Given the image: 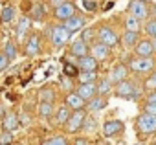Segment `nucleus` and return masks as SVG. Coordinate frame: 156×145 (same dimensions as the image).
<instances>
[{
	"label": "nucleus",
	"mask_w": 156,
	"mask_h": 145,
	"mask_svg": "<svg viewBox=\"0 0 156 145\" xmlns=\"http://www.w3.org/2000/svg\"><path fill=\"white\" fill-rule=\"evenodd\" d=\"M145 33L152 39V37H156V17L154 19H149L147 22H145Z\"/></svg>",
	"instance_id": "34"
},
{
	"label": "nucleus",
	"mask_w": 156,
	"mask_h": 145,
	"mask_svg": "<svg viewBox=\"0 0 156 145\" xmlns=\"http://www.w3.org/2000/svg\"><path fill=\"white\" fill-rule=\"evenodd\" d=\"M30 15H31L33 20H42V17H44V8H42V4H35V6L31 8Z\"/></svg>",
	"instance_id": "31"
},
{
	"label": "nucleus",
	"mask_w": 156,
	"mask_h": 145,
	"mask_svg": "<svg viewBox=\"0 0 156 145\" xmlns=\"http://www.w3.org/2000/svg\"><path fill=\"white\" fill-rule=\"evenodd\" d=\"M90 53L98 59V61H105L107 57H108V53H110V46H107V44H103L101 41L99 42H94L92 44V50H90Z\"/></svg>",
	"instance_id": "19"
},
{
	"label": "nucleus",
	"mask_w": 156,
	"mask_h": 145,
	"mask_svg": "<svg viewBox=\"0 0 156 145\" xmlns=\"http://www.w3.org/2000/svg\"><path fill=\"white\" fill-rule=\"evenodd\" d=\"M94 33H96L94 30H85V31H83V37H81V39H83V41H87V42H90V39L94 37Z\"/></svg>",
	"instance_id": "41"
},
{
	"label": "nucleus",
	"mask_w": 156,
	"mask_h": 145,
	"mask_svg": "<svg viewBox=\"0 0 156 145\" xmlns=\"http://www.w3.org/2000/svg\"><path fill=\"white\" fill-rule=\"evenodd\" d=\"M42 145H70V143H68V140L62 138V136H53V138L46 140Z\"/></svg>",
	"instance_id": "35"
},
{
	"label": "nucleus",
	"mask_w": 156,
	"mask_h": 145,
	"mask_svg": "<svg viewBox=\"0 0 156 145\" xmlns=\"http://www.w3.org/2000/svg\"><path fill=\"white\" fill-rule=\"evenodd\" d=\"M129 68L134 72V74H149V72H152V68H154V61L151 57L136 55L134 59H130Z\"/></svg>",
	"instance_id": "4"
},
{
	"label": "nucleus",
	"mask_w": 156,
	"mask_h": 145,
	"mask_svg": "<svg viewBox=\"0 0 156 145\" xmlns=\"http://www.w3.org/2000/svg\"><path fill=\"white\" fill-rule=\"evenodd\" d=\"M75 15V4H72V2H66L64 4H61L59 8H55L53 9V17L59 20V22H66L68 19H72Z\"/></svg>",
	"instance_id": "8"
},
{
	"label": "nucleus",
	"mask_w": 156,
	"mask_h": 145,
	"mask_svg": "<svg viewBox=\"0 0 156 145\" xmlns=\"http://www.w3.org/2000/svg\"><path fill=\"white\" fill-rule=\"evenodd\" d=\"M39 116L44 118V119H51L55 116V107L51 101H41L39 105Z\"/></svg>",
	"instance_id": "22"
},
{
	"label": "nucleus",
	"mask_w": 156,
	"mask_h": 145,
	"mask_svg": "<svg viewBox=\"0 0 156 145\" xmlns=\"http://www.w3.org/2000/svg\"><path fill=\"white\" fill-rule=\"evenodd\" d=\"M75 62H77V66H79V70H98V66H99V61L92 53L83 55V57H77Z\"/></svg>",
	"instance_id": "14"
},
{
	"label": "nucleus",
	"mask_w": 156,
	"mask_h": 145,
	"mask_svg": "<svg viewBox=\"0 0 156 145\" xmlns=\"http://www.w3.org/2000/svg\"><path fill=\"white\" fill-rule=\"evenodd\" d=\"M75 92L79 94L85 101H90L96 94H98V83L90 81V83H79V87H75Z\"/></svg>",
	"instance_id": "9"
},
{
	"label": "nucleus",
	"mask_w": 156,
	"mask_h": 145,
	"mask_svg": "<svg viewBox=\"0 0 156 145\" xmlns=\"http://www.w3.org/2000/svg\"><path fill=\"white\" fill-rule=\"evenodd\" d=\"M87 112H85V108H79V110H73L72 112V116H70V119L66 121V132H70V134H73V132H79L83 127H85V121H87Z\"/></svg>",
	"instance_id": "3"
},
{
	"label": "nucleus",
	"mask_w": 156,
	"mask_h": 145,
	"mask_svg": "<svg viewBox=\"0 0 156 145\" xmlns=\"http://www.w3.org/2000/svg\"><path fill=\"white\" fill-rule=\"evenodd\" d=\"M145 87L151 88V90H156V72H154V74H151V77L145 81Z\"/></svg>",
	"instance_id": "38"
},
{
	"label": "nucleus",
	"mask_w": 156,
	"mask_h": 145,
	"mask_svg": "<svg viewBox=\"0 0 156 145\" xmlns=\"http://www.w3.org/2000/svg\"><path fill=\"white\" fill-rule=\"evenodd\" d=\"M73 145H92V143H90V140H87V138H77V140L73 141Z\"/></svg>",
	"instance_id": "42"
},
{
	"label": "nucleus",
	"mask_w": 156,
	"mask_h": 145,
	"mask_svg": "<svg viewBox=\"0 0 156 145\" xmlns=\"http://www.w3.org/2000/svg\"><path fill=\"white\" fill-rule=\"evenodd\" d=\"M39 99H41V101H51V103H53V101H55V92H53L51 88H48V87H46V88H41Z\"/></svg>",
	"instance_id": "30"
},
{
	"label": "nucleus",
	"mask_w": 156,
	"mask_h": 145,
	"mask_svg": "<svg viewBox=\"0 0 156 145\" xmlns=\"http://www.w3.org/2000/svg\"><path fill=\"white\" fill-rule=\"evenodd\" d=\"M98 70H81L79 72V83H90V81H96L98 79Z\"/></svg>",
	"instance_id": "26"
},
{
	"label": "nucleus",
	"mask_w": 156,
	"mask_h": 145,
	"mask_svg": "<svg viewBox=\"0 0 156 145\" xmlns=\"http://www.w3.org/2000/svg\"><path fill=\"white\" fill-rule=\"evenodd\" d=\"M143 112H147V114H154L156 116V103H145V107H143Z\"/></svg>",
	"instance_id": "40"
},
{
	"label": "nucleus",
	"mask_w": 156,
	"mask_h": 145,
	"mask_svg": "<svg viewBox=\"0 0 156 145\" xmlns=\"http://www.w3.org/2000/svg\"><path fill=\"white\" fill-rule=\"evenodd\" d=\"M129 70H130V68H129L125 62H118V64L110 70V79H112V83L118 85V83L125 81V79L129 77Z\"/></svg>",
	"instance_id": "11"
},
{
	"label": "nucleus",
	"mask_w": 156,
	"mask_h": 145,
	"mask_svg": "<svg viewBox=\"0 0 156 145\" xmlns=\"http://www.w3.org/2000/svg\"><path fill=\"white\" fill-rule=\"evenodd\" d=\"M140 92H141V88H138V85L134 81H129V79L118 83L116 88H114V94L121 99H138Z\"/></svg>",
	"instance_id": "1"
},
{
	"label": "nucleus",
	"mask_w": 156,
	"mask_h": 145,
	"mask_svg": "<svg viewBox=\"0 0 156 145\" xmlns=\"http://www.w3.org/2000/svg\"><path fill=\"white\" fill-rule=\"evenodd\" d=\"M112 87H114V83H112L110 76H107V77H101V79H98V94L108 96V92H110V88H112Z\"/></svg>",
	"instance_id": "23"
},
{
	"label": "nucleus",
	"mask_w": 156,
	"mask_h": 145,
	"mask_svg": "<svg viewBox=\"0 0 156 145\" xmlns=\"http://www.w3.org/2000/svg\"><path fill=\"white\" fill-rule=\"evenodd\" d=\"M11 143H13V132L11 130L0 132V145H11Z\"/></svg>",
	"instance_id": "36"
},
{
	"label": "nucleus",
	"mask_w": 156,
	"mask_h": 145,
	"mask_svg": "<svg viewBox=\"0 0 156 145\" xmlns=\"http://www.w3.org/2000/svg\"><path fill=\"white\" fill-rule=\"evenodd\" d=\"M90 50H92V46H88L87 41L79 39V41H75L70 46V55H73V57H83V55H88Z\"/></svg>",
	"instance_id": "13"
},
{
	"label": "nucleus",
	"mask_w": 156,
	"mask_h": 145,
	"mask_svg": "<svg viewBox=\"0 0 156 145\" xmlns=\"http://www.w3.org/2000/svg\"><path fill=\"white\" fill-rule=\"evenodd\" d=\"M59 83H61V87H62L64 90H68V92H73V90H75V85H73V77H70V76H66V74H62V76H61Z\"/></svg>",
	"instance_id": "29"
},
{
	"label": "nucleus",
	"mask_w": 156,
	"mask_h": 145,
	"mask_svg": "<svg viewBox=\"0 0 156 145\" xmlns=\"http://www.w3.org/2000/svg\"><path fill=\"white\" fill-rule=\"evenodd\" d=\"M107 103H108L107 96H103V94H96V96L87 103V107H88V110L98 112V110H103V108L107 107Z\"/></svg>",
	"instance_id": "20"
},
{
	"label": "nucleus",
	"mask_w": 156,
	"mask_h": 145,
	"mask_svg": "<svg viewBox=\"0 0 156 145\" xmlns=\"http://www.w3.org/2000/svg\"><path fill=\"white\" fill-rule=\"evenodd\" d=\"M0 19H2L4 22H11V20L15 19V9H13L11 6H6V8L2 9V13H0Z\"/></svg>",
	"instance_id": "32"
},
{
	"label": "nucleus",
	"mask_w": 156,
	"mask_h": 145,
	"mask_svg": "<svg viewBox=\"0 0 156 145\" xmlns=\"http://www.w3.org/2000/svg\"><path fill=\"white\" fill-rule=\"evenodd\" d=\"M98 39L103 42V44H107V46H110V48H114L118 42H119V37H118V33L110 28V26H101L99 30H98Z\"/></svg>",
	"instance_id": "6"
},
{
	"label": "nucleus",
	"mask_w": 156,
	"mask_h": 145,
	"mask_svg": "<svg viewBox=\"0 0 156 145\" xmlns=\"http://www.w3.org/2000/svg\"><path fill=\"white\" fill-rule=\"evenodd\" d=\"M125 130V123L121 119H110L103 125V134L107 138H112V136H118Z\"/></svg>",
	"instance_id": "10"
},
{
	"label": "nucleus",
	"mask_w": 156,
	"mask_h": 145,
	"mask_svg": "<svg viewBox=\"0 0 156 145\" xmlns=\"http://www.w3.org/2000/svg\"><path fill=\"white\" fill-rule=\"evenodd\" d=\"M138 31H125L123 33V37H121V42H123V46H136L138 44Z\"/></svg>",
	"instance_id": "25"
},
{
	"label": "nucleus",
	"mask_w": 156,
	"mask_h": 145,
	"mask_svg": "<svg viewBox=\"0 0 156 145\" xmlns=\"http://www.w3.org/2000/svg\"><path fill=\"white\" fill-rule=\"evenodd\" d=\"M129 15L136 17L138 20H145L149 19V6L145 0H132L129 6Z\"/></svg>",
	"instance_id": "7"
},
{
	"label": "nucleus",
	"mask_w": 156,
	"mask_h": 145,
	"mask_svg": "<svg viewBox=\"0 0 156 145\" xmlns=\"http://www.w3.org/2000/svg\"><path fill=\"white\" fill-rule=\"evenodd\" d=\"M30 26H31V19L30 17H20V20L17 24V35H19V39H22L30 31Z\"/></svg>",
	"instance_id": "24"
},
{
	"label": "nucleus",
	"mask_w": 156,
	"mask_h": 145,
	"mask_svg": "<svg viewBox=\"0 0 156 145\" xmlns=\"http://www.w3.org/2000/svg\"><path fill=\"white\" fill-rule=\"evenodd\" d=\"M147 101H149V103H156V90H151V92L147 94Z\"/></svg>",
	"instance_id": "44"
},
{
	"label": "nucleus",
	"mask_w": 156,
	"mask_h": 145,
	"mask_svg": "<svg viewBox=\"0 0 156 145\" xmlns=\"http://www.w3.org/2000/svg\"><path fill=\"white\" fill-rule=\"evenodd\" d=\"M136 129L140 134H154L156 132V116L154 114H147V112H141L138 118H136Z\"/></svg>",
	"instance_id": "2"
},
{
	"label": "nucleus",
	"mask_w": 156,
	"mask_h": 145,
	"mask_svg": "<svg viewBox=\"0 0 156 145\" xmlns=\"http://www.w3.org/2000/svg\"><path fill=\"white\" fill-rule=\"evenodd\" d=\"M50 35H51V44H53L55 48H62V46L70 41V35H72V33L66 30L64 24H61V26H51Z\"/></svg>",
	"instance_id": "5"
},
{
	"label": "nucleus",
	"mask_w": 156,
	"mask_h": 145,
	"mask_svg": "<svg viewBox=\"0 0 156 145\" xmlns=\"http://www.w3.org/2000/svg\"><path fill=\"white\" fill-rule=\"evenodd\" d=\"M151 42H152V48H154V51H156V37H152Z\"/></svg>",
	"instance_id": "45"
},
{
	"label": "nucleus",
	"mask_w": 156,
	"mask_h": 145,
	"mask_svg": "<svg viewBox=\"0 0 156 145\" xmlns=\"http://www.w3.org/2000/svg\"><path fill=\"white\" fill-rule=\"evenodd\" d=\"M41 37L37 35V33H31L30 37H28V41H26V46H24V51H26V55H30V57H35V55H39L41 53Z\"/></svg>",
	"instance_id": "12"
},
{
	"label": "nucleus",
	"mask_w": 156,
	"mask_h": 145,
	"mask_svg": "<svg viewBox=\"0 0 156 145\" xmlns=\"http://www.w3.org/2000/svg\"><path fill=\"white\" fill-rule=\"evenodd\" d=\"M17 145H22V143H17Z\"/></svg>",
	"instance_id": "46"
},
{
	"label": "nucleus",
	"mask_w": 156,
	"mask_h": 145,
	"mask_svg": "<svg viewBox=\"0 0 156 145\" xmlns=\"http://www.w3.org/2000/svg\"><path fill=\"white\" fill-rule=\"evenodd\" d=\"M83 6H85L88 11H96V8H98V2H96V0H83Z\"/></svg>",
	"instance_id": "39"
},
{
	"label": "nucleus",
	"mask_w": 156,
	"mask_h": 145,
	"mask_svg": "<svg viewBox=\"0 0 156 145\" xmlns=\"http://www.w3.org/2000/svg\"><path fill=\"white\" fill-rule=\"evenodd\" d=\"M72 112H73V110H72L66 103H64V105H61V107L57 108L55 116H53V118H55V123H57V125H66V121L70 119Z\"/></svg>",
	"instance_id": "21"
},
{
	"label": "nucleus",
	"mask_w": 156,
	"mask_h": 145,
	"mask_svg": "<svg viewBox=\"0 0 156 145\" xmlns=\"http://www.w3.org/2000/svg\"><path fill=\"white\" fill-rule=\"evenodd\" d=\"M134 50H136V55H141V57H151L154 53V48H152L151 39H140L138 44L134 46Z\"/></svg>",
	"instance_id": "18"
},
{
	"label": "nucleus",
	"mask_w": 156,
	"mask_h": 145,
	"mask_svg": "<svg viewBox=\"0 0 156 145\" xmlns=\"http://www.w3.org/2000/svg\"><path fill=\"white\" fill-rule=\"evenodd\" d=\"M64 103L72 108V110H79V108H85V105H87V101L77 94L75 90L73 92H68V96H66V99H64Z\"/></svg>",
	"instance_id": "17"
},
{
	"label": "nucleus",
	"mask_w": 156,
	"mask_h": 145,
	"mask_svg": "<svg viewBox=\"0 0 156 145\" xmlns=\"http://www.w3.org/2000/svg\"><path fill=\"white\" fill-rule=\"evenodd\" d=\"M140 24H141V20H138L132 15H129L125 19V30H129V31H140Z\"/></svg>",
	"instance_id": "28"
},
{
	"label": "nucleus",
	"mask_w": 156,
	"mask_h": 145,
	"mask_svg": "<svg viewBox=\"0 0 156 145\" xmlns=\"http://www.w3.org/2000/svg\"><path fill=\"white\" fill-rule=\"evenodd\" d=\"M79 66L77 64H72L70 61H66L64 59V68H62V74H66V76H70V77H77L79 76Z\"/></svg>",
	"instance_id": "27"
},
{
	"label": "nucleus",
	"mask_w": 156,
	"mask_h": 145,
	"mask_svg": "<svg viewBox=\"0 0 156 145\" xmlns=\"http://www.w3.org/2000/svg\"><path fill=\"white\" fill-rule=\"evenodd\" d=\"M9 62H11V61H9V57H8L4 51H0V72H2V70H6Z\"/></svg>",
	"instance_id": "37"
},
{
	"label": "nucleus",
	"mask_w": 156,
	"mask_h": 145,
	"mask_svg": "<svg viewBox=\"0 0 156 145\" xmlns=\"http://www.w3.org/2000/svg\"><path fill=\"white\" fill-rule=\"evenodd\" d=\"M8 57H9V61H13L15 57H17V48H15V44L11 42V41H8L6 44H4V50H2Z\"/></svg>",
	"instance_id": "33"
},
{
	"label": "nucleus",
	"mask_w": 156,
	"mask_h": 145,
	"mask_svg": "<svg viewBox=\"0 0 156 145\" xmlns=\"http://www.w3.org/2000/svg\"><path fill=\"white\" fill-rule=\"evenodd\" d=\"M64 2H66V0H48V4H50L53 9H55V8H59V6H61V4H64Z\"/></svg>",
	"instance_id": "43"
},
{
	"label": "nucleus",
	"mask_w": 156,
	"mask_h": 145,
	"mask_svg": "<svg viewBox=\"0 0 156 145\" xmlns=\"http://www.w3.org/2000/svg\"><path fill=\"white\" fill-rule=\"evenodd\" d=\"M19 125H20V118H19V114H17L15 110L6 112V116L2 118V127H4V130H15Z\"/></svg>",
	"instance_id": "16"
},
{
	"label": "nucleus",
	"mask_w": 156,
	"mask_h": 145,
	"mask_svg": "<svg viewBox=\"0 0 156 145\" xmlns=\"http://www.w3.org/2000/svg\"><path fill=\"white\" fill-rule=\"evenodd\" d=\"M64 26H66V30L70 31V33H75V31H79V30H83L85 28V24H87V19L83 17V15H73L72 19H68L66 22H62Z\"/></svg>",
	"instance_id": "15"
}]
</instances>
